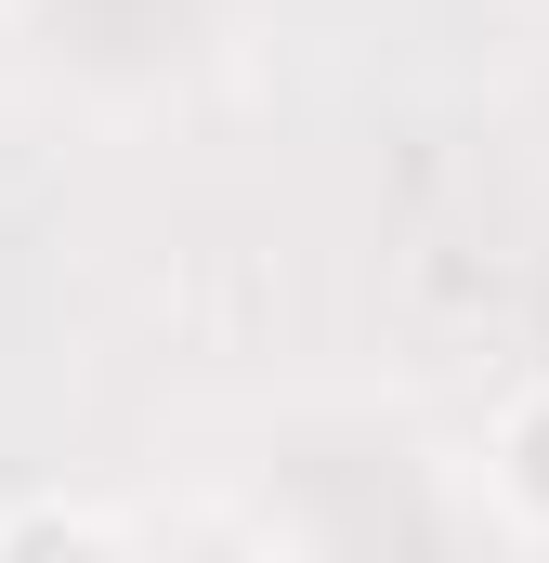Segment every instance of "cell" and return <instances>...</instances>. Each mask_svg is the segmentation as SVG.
<instances>
[{"mask_svg": "<svg viewBox=\"0 0 549 563\" xmlns=\"http://www.w3.org/2000/svg\"><path fill=\"white\" fill-rule=\"evenodd\" d=\"M511 498L549 525V407H524V420H511Z\"/></svg>", "mask_w": 549, "mask_h": 563, "instance_id": "6da1fadb", "label": "cell"}]
</instances>
